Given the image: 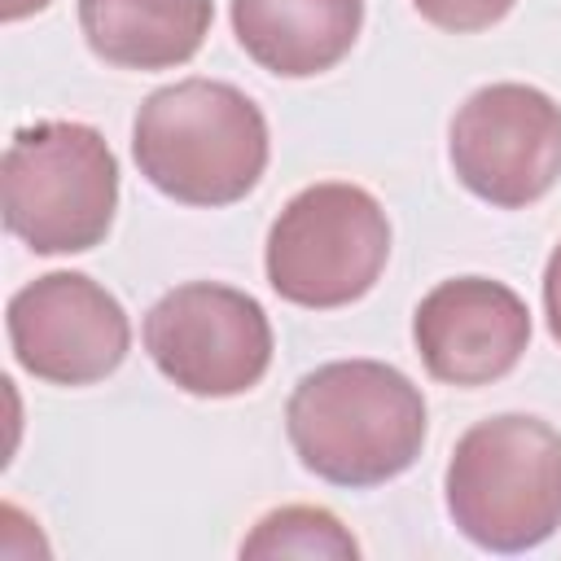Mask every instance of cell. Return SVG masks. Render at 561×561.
Listing matches in <instances>:
<instances>
[{"instance_id": "cell-1", "label": "cell", "mask_w": 561, "mask_h": 561, "mask_svg": "<svg viewBox=\"0 0 561 561\" xmlns=\"http://www.w3.org/2000/svg\"><path fill=\"white\" fill-rule=\"evenodd\" d=\"M285 434L316 478L333 486H381L421 456L425 399L394 364L333 359L294 386Z\"/></svg>"}, {"instance_id": "cell-2", "label": "cell", "mask_w": 561, "mask_h": 561, "mask_svg": "<svg viewBox=\"0 0 561 561\" xmlns=\"http://www.w3.org/2000/svg\"><path fill=\"white\" fill-rule=\"evenodd\" d=\"M131 158L184 206H232L267 167V118L224 79H180L140 101Z\"/></svg>"}, {"instance_id": "cell-3", "label": "cell", "mask_w": 561, "mask_h": 561, "mask_svg": "<svg viewBox=\"0 0 561 561\" xmlns=\"http://www.w3.org/2000/svg\"><path fill=\"white\" fill-rule=\"evenodd\" d=\"M447 513L486 552H526L561 526V434L522 412L486 416L456 438Z\"/></svg>"}, {"instance_id": "cell-4", "label": "cell", "mask_w": 561, "mask_h": 561, "mask_svg": "<svg viewBox=\"0 0 561 561\" xmlns=\"http://www.w3.org/2000/svg\"><path fill=\"white\" fill-rule=\"evenodd\" d=\"M4 228L35 254H83L118 210V158L88 123L48 118L13 131L4 162Z\"/></svg>"}, {"instance_id": "cell-5", "label": "cell", "mask_w": 561, "mask_h": 561, "mask_svg": "<svg viewBox=\"0 0 561 561\" xmlns=\"http://www.w3.org/2000/svg\"><path fill=\"white\" fill-rule=\"evenodd\" d=\"M390 259V219L381 202L346 180H324L285 202L267 232V285L311 311L364 298Z\"/></svg>"}, {"instance_id": "cell-6", "label": "cell", "mask_w": 561, "mask_h": 561, "mask_svg": "<svg viewBox=\"0 0 561 561\" xmlns=\"http://www.w3.org/2000/svg\"><path fill=\"white\" fill-rule=\"evenodd\" d=\"M145 351L180 390L228 399L263 381L272 364V324L259 298L245 289L188 280L149 307Z\"/></svg>"}, {"instance_id": "cell-7", "label": "cell", "mask_w": 561, "mask_h": 561, "mask_svg": "<svg viewBox=\"0 0 561 561\" xmlns=\"http://www.w3.org/2000/svg\"><path fill=\"white\" fill-rule=\"evenodd\" d=\"M447 153L473 197L522 210L561 175V105L530 83H486L456 110Z\"/></svg>"}, {"instance_id": "cell-8", "label": "cell", "mask_w": 561, "mask_h": 561, "mask_svg": "<svg viewBox=\"0 0 561 561\" xmlns=\"http://www.w3.org/2000/svg\"><path fill=\"white\" fill-rule=\"evenodd\" d=\"M13 359L48 386L105 381L131 346L123 302L83 272H48L22 285L4 311Z\"/></svg>"}, {"instance_id": "cell-9", "label": "cell", "mask_w": 561, "mask_h": 561, "mask_svg": "<svg viewBox=\"0 0 561 561\" xmlns=\"http://www.w3.org/2000/svg\"><path fill=\"white\" fill-rule=\"evenodd\" d=\"M412 342L434 381L486 386L517 368L530 342V311L504 280L456 276L416 302Z\"/></svg>"}, {"instance_id": "cell-10", "label": "cell", "mask_w": 561, "mask_h": 561, "mask_svg": "<svg viewBox=\"0 0 561 561\" xmlns=\"http://www.w3.org/2000/svg\"><path fill=\"white\" fill-rule=\"evenodd\" d=\"M364 26V0H232V31L250 61L280 79L333 70Z\"/></svg>"}, {"instance_id": "cell-11", "label": "cell", "mask_w": 561, "mask_h": 561, "mask_svg": "<svg viewBox=\"0 0 561 561\" xmlns=\"http://www.w3.org/2000/svg\"><path fill=\"white\" fill-rule=\"evenodd\" d=\"M210 0H79L88 48L118 70L184 66L210 35Z\"/></svg>"}, {"instance_id": "cell-12", "label": "cell", "mask_w": 561, "mask_h": 561, "mask_svg": "<svg viewBox=\"0 0 561 561\" xmlns=\"http://www.w3.org/2000/svg\"><path fill=\"white\" fill-rule=\"evenodd\" d=\"M241 557H329V561H355L359 543L355 535L316 504H285L254 522V530L241 539Z\"/></svg>"}, {"instance_id": "cell-13", "label": "cell", "mask_w": 561, "mask_h": 561, "mask_svg": "<svg viewBox=\"0 0 561 561\" xmlns=\"http://www.w3.org/2000/svg\"><path fill=\"white\" fill-rule=\"evenodd\" d=\"M412 4L430 26L451 31V35H473V31L495 26L517 0H412Z\"/></svg>"}, {"instance_id": "cell-14", "label": "cell", "mask_w": 561, "mask_h": 561, "mask_svg": "<svg viewBox=\"0 0 561 561\" xmlns=\"http://www.w3.org/2000/svg\"><path fill=\"white\" fill-rule=\"evenodd\" d=\"M543 316H548V333L561 342V241L543 267Z\"/></svg>"}, {"instance_id": "cell-15", "label": "cell", "mask_w": 561, "mask_h": 561, "mask_svg": "<svg viewBox=\"0 0 561 561\" xmlns=\"http://www.w3.org/2000/svg\"><path fill=\"white\" fill-rule=\"evenodd\" d=\"M48 4H53V0H4L0 13H4V22H18V18L39 13V9H48Z\"/></svg>"}]
</instances>
